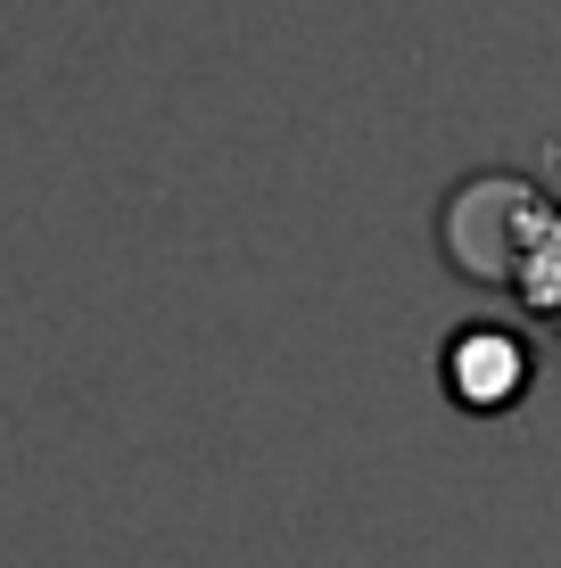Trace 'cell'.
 I'll return each mask as SVG.
<instances>
[{
  "mask_svg": "<svg viewBox=\"0 0 561 568\" xmlns=\"http://www.w3.org/2000/svg\"><path fill=\"white\" fill-rule=\"evenodd\" d=\"M553 329H561V322H553Z\"/></svg>",
  "mask_w": 561,
  "mask_h": 568,
  "instance_id": "cell-3",
  "label": "cell"
},
{
  "mask_svg": "<svg viewBox=\"0 0 561 568\" xmlns=\"http://www.w3.org/2000/svg\"><path fill=\"white\" fill-rule=\"evenodd\" d=\"M438 256L462 281L495 288V297H520L529 313L561 322V206L529 173L495 165V173L454 182L447 206H438Z\"/></svg>",
  "mask_w": 561,
  "mask_h": 568,
  "instance_id": "cell-1",
  "label": "cell"
},
{
  "mask_svg": "<svg viewBox=\"0 0 561 568\" xmlns=\"http://www.w3.org/2000/svg\"><path fill=\"white\" fill-rule=\"evenodd\" d=\"M438 387H447V404L462 413L495 420V413H520L537 387V346L529 329L495 322V313H479V322H462L447 346H438Z\"/></svg>",
  "mask_w": 561,
  "mask_h": 568,
  "instance_id": "cell-2",
  "label": "cell"
}]
</instances>
